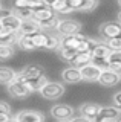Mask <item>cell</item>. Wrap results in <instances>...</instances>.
<instances>
[{
  "instance_id": "obj_8",
  "label": "cell",
  "mask_w": 121,
  "mask_h": 122,
  "mask_svg": "<svg viewBox=\"0 0 121 122\" xmlns=\"http://www.w3.org/2000/svg\"><path fill=\"white\" fill-rule=\"evenodd\" d=\"M14 117L17 122H44V114L37 110H20Z\"/></svg>"
},
{
  "instance_id": "obj_27",
  "label": "cell",
  "mask_w": 121,
  "mask_h": 122,
  "mask_svg": "<svg viewBox=\"0 0 121 122\" xmlns=\"http://www.w3.org/2000/svg\"><path fill=\"white\" fill-rule=\"evenodd\" d=\"M11 12H12L14 15H17L22 21L32 18V14H34L31 9H28V8H18V9H17V8H12V11H11Z\"/></svg>"
},
{
  "instance_id": "obj_28",
  "label": "cell",
  "mask_w": 121,
  "mask_h": 122,
  "mask_svg": "<svg viewBox=\"0 0 121 122\" xmlns=\"http://www.w3.org/2000/svg\"><path fill=\"white\" fill-rule=\"evenodd\" d=\"M77 51L75 49H69V47H63V46H60V49H58V55L61 56L63 60H66V61H72L75 58V55H77Z\"/></svg>"
},
{
  "instance_id": "obj_43",
  "label": "cell",
  "mask_w": 121,
  "mask_h": 122,
  "mask_svg": "<svg viewBox=\"0 0 121 122\" xmlns=\"http://www.w3.org/2000/svg\"><path fill=\"white\" fill-rule=\"evenodd\" d=\"M118 5H120V6H121V0H120V2H118Z\"/></svg>"
},
{
  "instance_id": "obj_21",
  "label": "cell",
  "mask_w": 121,
  "mask_h": 122,
  "mask_svg": "<svg viewBox=\"0 0 121 122\" xmlns=\"http://www.w3.org/2000/svg\"><path fill=\"white\" fill-rule=\"evenodd\" d=\"M16 73L17 72H14V69H11L8 66H0V84L8 86L11 81H14Z\"/></svg>"
},
{
  "instance_id": "obj_11",
  "label": "cell",
  "mask_w": 121,
  "mask_h": 122,
  "mask_svg": "<svg viewBox=\"0 0 121 122\" xmlns=\"http://www.w3.org/2000/svg\"><path fill=\"white\" fill-rule=\"evenodd\" d=\"M38 32H41V28H40V25L34 20V18L23 20L22 21L20 29H18V34L23 35V37H32V35H35V34H38Z\"/></svg>"
},
{
  "instance_id": "obj_9",
  "label": "cell",
  "mask_w": 121,
  "mask_h": 122,
  "mask_svg": "<svg viewBox=\"0 0 121 122\" xmlns=\"http://www.w3.org/2000/svg\"><path fill=\"white\" fill-rule=\"evenodd\" d=\"M120 81H121V73L113 72L110 69H104V70L101 72L100 78H98V82H100L101 86H104V87H113Z\"/></svg>"
},
{
  "instance_id": "obj_31",
  "label": "cell",
  "mask_w": 121,
  "mask_h": 122,
  "mask_svg": "<svg viewBox=\"0 0 121 122\" xmlns=\"http://www.w3.org/2000/svg\"><path fill=\"white\" fill-rule=\"evenodd\" d=\"M98 5H100L98 0H86L80 12H92L95 8H98Z\"/></svg>"
},
{
  "instance_id": "obj_38",
  "label": "cell",
  "mask_w": 121,
  "mask_h": 122,
  "mask_svg": "<svg viewBox=\"0 0 121 122\" xmlns=\"http://www.w3.org/2000/svg\"><path fill=\"white\" fill-rule=\"evenodd\" d=\"M2 12H3V5L0 3V14H2Z\"/></svg>"
},
{
  "instance_id": "obj_33",
  "label": "cell",
  "mask_w": 121,
  "mask_h": 122,
  "mask_svg": "<svg viewBox=\"0 0 121 122\" xmlns=\"http://www.w3.org/2000/svg\"><path fill=\"white\" fill-rule=\"evenodd\" d=\"M29 6V0H17V2H14V6L12 8H28ZM29 9V8H28Z\"/></svg>"
},
{
  "instance_id": "obj_37",
  "label": "cell",
  "mask_w": 121,
  "mask_h": 122,
  "mask_svg": "<svg viewBox=\"0 0 121 122\" xmlns=\"http://www.w3.org/2000/svg\"><path fill=\"white\" fill-rule=\"evenodd\" d=\"M8 122H17V121H16V117H14V116H11V119Z\"/></svg>"
},
{
  "instance_id": "obj_13",
  "label": "cell",
  "mask_w": 121,
  "mask_h": 122,
  "mask_svg": "<svg viewBox=\"0 0 121 122\" xmlns=\"http://www.w3.org/2000/svg\"><path fill=\"white\" fill-rule=\"evenodd\" d=\"M120 117V112L113 105H104L101 107V112L98 117L94 122H101V121H116Z\"/></svg>"
},
{
  "instance_id": "obj_17",
  "label": "cell",
  "mask_w": 121,
  "mask_h": 122,
  "mask_svg": "<svg viewBox=\"0 0 121 122\" xmlns=\"http://www.w3.org/2000/svg\"><path fill=\"white\" fill-rule=\"evenodd\" d=\"M49 82L48 76L46 75H41V76H37V78H32V79H28L26 81V86H28V89L31 90V93H34V92H38L43 89L44 86Z\"/></svg>"
},
{
  "instance_id": "obj_36",
  "label": "cell",
  "mask_w": 121,
  "mask_h": 122,
  "mask_svg": "<svg viewBox=\"0 0 121 122\" xmlns=\"http://www.w3.org/2000/svg\"><path fill=\"white\" fill-rule=\"evenodd\" d=\"M9 119H11L9 113H0V122H8Z\"/></svg>"
},
{
  "instance_id": "obj_35",
  "label": "cell",
  "mask_w": 121,
  "mask_h": 122,
  "mask_svg": "<svg viewBox=\"0 0 121 122\" xmlns=\"http://www.w3.org/2000/svg\"><path fill=\"white\" fill-rule=\"evenodd\" d=\"M69 122H94V121H90V119H88V117H84V116L80 114V116H74Z\"/></svg>"
},
{
  "instance_id": "obj_25",
  "label": "cell",
  "mask_w": 121,
  "mask_h": 122,
  "mask_svg": "<svg viewBox=\"0 0 121 122\" xmlns=\"http://www.w3.org/2000/svg\"><path fill=\"white\" fill-rule=\"evenodd\" d=\"M17 46L22 49V51H25V52H32V51H35V46H34L31 37H23V35H20V38H18V41H17Z\"/></svg>"
},
{
  "instance_id": "obj_30",
  "label": "cell",
  "mask_w": 121,
  "mask_h": 122,
  "mask_svg": "<svg viewBox=\"0 0 121 122\" xmlns=\"http://www.w3.org/2000/svg\"><path fill=\"white\" fill-rule=\"evenodd\" d=\"M58 23H60V18L58 17H54L52 20H49V21H46V23H41L40 25V28H41V30H57V26H58Z\"/></svg>"
},
{
  "instance_id": "obj_10",
  "label": "cell",
  "mask_w": 121,
  "mask_h": 122,
  "mask_svg": "<svg viewBox=\"0 0 121 122\" xmlns=\"http://www.w3.org/2000/svg\"><path fill=\"white\" fill-rule=\"evenodd\" d=\"M101 107L100 104H97V102H84V104H81L78 107V110H80V114L84 117H88L90 121H95L98 117V114L101 112Z\"/></svg>"
},
{
  "instance_id": "obj_18",
  "label": "cell",
  "mask_w": 121,
  "mask_h": 122,
  "mask_svg": "<svg viewBox=\"0 0 121 122\" xmlns=\"http://www.w3.org/2000/svg\"><path fill=\"white\" fill-rule=\"evenodd\" d=\"M84 38H86V35H83L81 32H78V34H75L72 37L61 38V46L63 47H69V49H75V51H77V47L80 46V43L84 40Z\"/></svg>"
},
{
  "instance_id": "obj_5",
  "label": "cell",
  "mask_w": 121,
  "mask_h": 122,
  "mask_svg": "<svg viewBox=\"0 0 121 122\" xmlns=\"http://www.w3.org/2000/svg\"><path fill=\"white\" fill-rule=\"evenodd\" d=\"M51 116L55 121H71L75 116V110L69 104H55L51 107Z\"/></svg>"
},
{
  "instance_id": "obj_7",
  "label": "cell",
  "mask_w": 121,
  "mask_h": 122,
  "mask_svg": "<svg viewBox=\"0 0 121 122\" xmlns=\"http://www.w3.org/2000/svg\"><path fill=\"white\" fill-rule=\"evenodd\" d=\"M101 72H103V69L100 66H97V64L90 63L88 66L81 67L80 69V73H81V81H88V82H95L98 81V78H100Z\"/></svg>"
},
{
  "instance_id": "obj_26",
  "label": "cell",
  "mask_w": 121,
  "mask_h": 122,
  "mask_svg": "<svg viewBox=\"0 0 121 122\" xmlns=\"http://www.w3.org/2000/svg\"><path fill=\"white\" fill-rule=\"evenodd\" d=\"M60 46H61V37L55 35V34H51L48 37V43H46V51H58Z\"/></svg>"
},
{
  "instance_id": "obj_40",
  "label": "cell",
  "mask_w": 121,
  "mask_h": 122,
  "mask_svg": "<svg viewBox=\"0 0 121 122\" xmlns=\"http://www.w3.org/2000/svg\"><path fill=\"white\" fill-rule=\"evenodd\" d=\"M116 122H121V117H118V119H116Z\"/></svg>"
},
{
  "instance_id": "obj_29",
  "label": "cell",
  "mask_w": 121,
  "mask_h": 122,
  "mask_svg": "<svg viewBox=\"0 0 121 122\" xmlns=\"http://www.w3.org/2000/svg\"><path fill=\"white\" fill-rule=\"evenodd\" d=\"M104 44L110 49L112 52H118L121 51V37H116V38H110V40H106Z\"/></svg>"
},
{
  "instance_id": "obj_2",
  "label": "cell",
  "mask_w": 121,
  "mask_h": 122,
  "mask_svg": "<svg viewBox=\"0 0 121 122\" xmlns=\"http://www.w3.org/2000/svg\"><path fill=\"white\" fill-rule=\"evenodd\" d=\"M81 30V23L74 18H63L60 20L57 26V35L65 38V37H72Z\"/></svg>"
},
{
  "instance_id": "obj_42",
  "label": "cell",
  "mask_w": 121,
  "mask_h": 122,
  "mask_svg": "<svg viewBox=\"0 0 121 122\" xmlns=\"http://www.w3.org/2000/svg\"><path fill=\"white\" fill-rule=\"evenodd\" d=\"M118 21H120V23H121V12H120V20H118Z\"/></svg>"
},
{
  "instance_id": "obj_22",
  "label": "cell",
  "mask_w": 121,
  "mask_h": 122,
  "mask_svg": "<svg viewBox=\"0 0 121 122\" xmlns=\"http://www.w3.org/2000/svg\"><path fill=\"white\" fill-rule=\"evenodd\" d=\"M48 37H49V34L46 32H38V34H35V35H32V43L34 46H35V49H44L46 47V43H48Z\"/></svg>"
},
{
  "instance_id": "obj_4",
  "label": "cell",
  "mask_w": 121,
  "mask_h": 122,
  "mask_svg": "<svg viewBox=\"0 0 121 122\" xmlns=\"http://www.w3.org/2000/svg\"><path fill=\"white\" fill-rule=\"evenodd\" d=\"M66 87L63 82H57V81H49L43 89L40 90L41 98L44 99H58L65 95Z\"/></svg>"
},
{
  "instance_id": "obj_1",
  "label": "cell",
  "mask_w": 121,
  "mask_h": 122,
  "mask_svg": "<svg viewBox=\"0 0 121 122\" xmlns=\"http://www.w3.org/2000/svg\"><path fill=\"white\" fill-rule=\"evenodd\" d=\"M6 87H8V93H9L12 98H17V99L28 98L29 95H31V90H29L28 86H26L25 78H23L20 73H18V72L16 73L14 81H11Z\"/></svg>"
},
{
  "instance_id": "obj_3",
  "label": "cell",
  "mask_w": 121,
  "mask_h": 122,
  "mask_svg": "<svg viewBox=\"0 0 121 122\" xmlns=\"http://www.w3.org/2000/svg\"><path fill=\"white\" fill-rule=\"evenodd\" d=\"M98 32H100V37L103 40H110V38H116L121 37V23L118 20L113 21H104L100 25L98 28Z\"/></svg>"
},
{
  "instance_id": "obj_20",
  "label": "cell",
  "mask_w": 121,
  "mask_h": 122,
  "mask_svg": "<svg viewBox=\"0 0 121 122\" xmlns=\"http://www.w3.org/2000/svg\"><path fill=\"white\" fill-rule=\"evenodd\" d=\"M48 3H49V8L55 14H71L72 12L66 0H54V2H48Z\"/></svg>"
},
{
  "instance_id": "obj_19",
  "label": "cell",
  "mask_w": 121,
  "mask_h": 122,
  "mask_svg": "<svg viewBox=\"0 0 121 122\" xmlns=\"http://www.w3.org/2000/svg\"><path fill=\"white\" fill-rule=\"evenodd\" d=\"M90 63H92V53H90V52L77 53V55H75V58L71 61L72 67H77V69H81V67L88 66V64H90Z\"/></svg>"
},
{
  "instance_id": "obj_32",
  "label": "cell",
  "mask_w": 121,
  "mask_h": 122,
  "mask_svg": "<svg viewBox=\"0 0 121 122\" xmlns=\"http://www.w3.org/2000/svg\"><path fill=\"white\" fill-rule=\"evenodd\" d=\"M112 99H113V107H115V108L120 112V114H121V90L116 92V93L112 96Z\"/></svg>"
},
{
  "instance_id": "obj_16",
  "label": "cell",
  "mask_w": 121,
  "mask_h": 122,
  "mask_svg": "<svg viewBox=\"0 0 121 122\" xmlns=\"http://www.w3.org/2000/svg\"><path fill=\"white\" fill-rule=\"evenodd\" d=\"M18 38H20V34L18 32H12V30H9V29L0 28V44L14 46V44H17Z\"/></svg>"
},
{
  "instance_id": "obj_23",
  "label": "cell",
  "mask_w": 121,
  "mask_h": 122,
  "mask_svg": "<svg viewBox=\"0 0 121 122\" xmlns=\"http://www.w3.org/2000/svg\"><path fill=\"white\" fill-rule=\"evenodd\" d=\"M14 55H16V49H14V46L0 44V61H8L11 58H14Z\"/></svg>"
},
{
  "instance_id": "obj_14",
  "label": "cell",
  "mask_w": 121,
  "mask_h": 122,
  "mask_svg": "<svg viewBox=\"0 0 121 122\" xmlns=\"http://www.w3.org/2000/svg\"><path fill=\"white\" fill-rule=\"evenodd\" d=\"M18 73L25 78V81H28V79H32V78H37V76L44 75V69L41 66H37V64H29V66L22 69Z\"/></svg>"
},
{
  "instance_id": "obj_34",
  "label": "cell",
  "mask_w": 121,
  "mask_h": 122,
  "mask_svg": "<svg viewBox=\"0 0 121 122\" xmlns=\"http://www.w3.org/2000/svg\"><path fill=\"white\" fill-rule=\"evenodd\" d=\"M0 113H9L11 114V105L8 104V102L0 101Z\"/></svg>"
},
{
  "instance_id": "obj_24",
  "label": "cell",
  "mask_w": 121,
  "mask_h": 122,
  "mask_svg": "<svg viewBox=\"0 0 121 122\" xmlns=\"http://www.w3.org/2000/svg\"><path fill=\"white\" fill-rule=\"evenodd\" d=\"M97 44H98V41H97V40L86 37L84 40H83L81 43H80V46L77 47V52H78V53H81V52H92V49L95 47Z\"/></svg>"
},
{
  "instance_id": "obj_6",
  "label": "cell",
  "mask_w": 121,
  "mask_h": 122,
  "mask_svg": "<svg viewBox=\"0 0 121 122\" xmlns=\"http://www.w3.org/2000/svg\"><path fill=\"white\" fill-rule=\"evenodd\" d=\"M20 26H22V20L17 15H14L11 11L3 9V12L0 14V28L9 29V30H12V32H18Z\"/></svg>"
},
{
  "instance_id": "obj_15",
  "label": "cell",
  "mask_w": 121,
  "mask_h": 122,
  "mask_svg": "<svg viewBox=\"0 0 121 122\" xmlns=\"http://www.w3.org/2000/svg\"><path fill=\"white\" fill-rule=\"evenodd\" d=\"M54 17H57V14H55L49 6L41 8V9H38V11H34V14H32V18H34L37 23H38V25H41V23H46V21H49V20H52Z\"/></svg>"
},
{
  "instance_id": "obj_41",
  "label": "cell",
  "mask_w": 121,
  "mask_h": 122,
  "mask_svg": "<svg viewBox=\"0 0 121 122\" xmlns=\"http://www.w3.org/2000/svg\"><path fill=\"white\" fill-rule=\"evenodd\" d=\"M57 122H69V121H57Z\"/></svg>"
},
{
  "instance_id": "obj_39",
  "label": "cell",
  "mask_w": 121,
  "mask_h": 122,
  "mask_svg": "<svg viewBox=\"0 0 121 122\" xmlns=\"http://www.w3.org/2000/svg\"><path fill=\"white\" fill-rule=\"evenodd\" d=\"M101 122H116V121H101Z\"/></svg>"
},
{
  "instance_id": "obj_12",
  "label": "cell",
  "mask_w": 121,
  "mask_h": 122,
  "mask_svg": "<svg viewBox=\"0 0 121 122\" xmlns=\"http://www.w3.org/2000/svg\"><path fill=\"white\" fill-rule=\"evenodd\" d=\"M61 79L65 84H77L81 81V73H80V69L77 67H66L65 70L61 72Z\"/></svg>"
}]
</instances>
